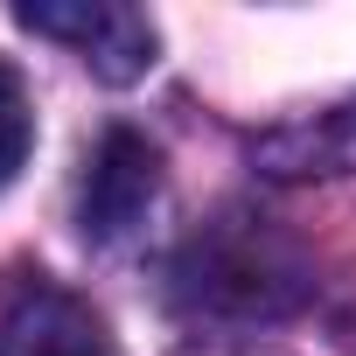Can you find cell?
I'll list each match as a JSON object with an SVG mask.
<instances>
[{
    "label": "cell",
    "mask_w": 356,
    "mask_h": 356,
    "mask_svg": "<svg viewBox=\"0 0 356 356\" xmlns=\"http://www.w3.org/2000/svg\"><path fill=\"white\" fill-rule=\"evenodd\" d=\"M252 168L273 175V182H335V175H356V98H335L307 119L266 126L252 140Z\"/></svg>",
    "instance_id": "5"
},
{
    "label": "cell",
    "mask_w": 356,
    "mask_h": 356,
    "mask_svg": "<svg viewBox=\"0 0 356 356\" xmlns=\"http://www.w3.org/2000/svg\"><path fill=\"white\" fill-rule=\"evenodd\" d=\"M0 356H112V328L49 273H15L0 286Z\"/></svg>",
    "instance_id": "4"
},
{
    "label": "cell",
    "mask_w": 356,
    "mask_h": 356,
    "mask_svg": "<svg viewBox=\"0 0 356 356\" xmlns=\"http://www.w3.org/2000/svg\"><path fill=\"white\" fill-rule=\"evenodd\" d=\"M161 147L133 126H105V140L84 161V189H77V231L91 245H126L147 231V217L161 210Z\"/></svg>",
    "instance_id": "2"
},
{
    "label": "cell",
    "mask_w": 356,
    "mask_h": 356,
    "mask_svg": "<svg viewBox=\"0 0 356 356\" xmlns=\"http://www.w3.org/2000/svg\"><path fill=\"white\" fill-rule=\"evenodd\" d=\"M29 147H35V112H29V84H22V70L0 56V189L22 175V161H29Z\"/></svg>",
    "instance_id": "6"
},
{
    "label": "cell",
    "mask_w": 356,
    "mask_h": 356,
    "mask_svg": "<svg viewBox=\"0 0 356 356\" xmlns=\"http://www.w3.org/2000/svg\"><path fill=\"white\" fill-rule=\"evenodd\" d=\"M189 356H280V349H259V342H203Z\"/></svg>",
    "instance_id": "8"
},
{
    "label": "cell",
    "mask_w": 356,
    "mask_h": 356,
    "mask_svg": "<svg viewBox=\"0 0 356 356\" xmlns=\"http://www.w3.org/2000/svg\"><path fill=\"white\" fill-rule=\"evenodd\" d=\"M15 22L29 35H49V42L77 49L84 70L105 77V84H133V77L154 70V22L140 8H119V0H63V8L29 0V8H15Z\"/></svg>",
    "instance_id": "3"
},
{
    "label": "cell",
    "mask_w": 356,
    "mask_h": 356,
    "mask_svg": "<svg viewBox=\"0 0 356 356\" xmlns=\"http://www.w3.org/2000/svg\"><path fill=\"white\" fill-rule=\"evenodd\" d=\"M328 328H335V342H342V349L356 356V280H349V286L335 293V307H328Z\"/></svg>",
    "instance_id": "7"
},
{
    "label": "cell",
    "mask_w": 356,
    "mask_h": 356,
    "mask_svg": "<svg viewBox=\"0 0 356 356\" xmlns=\"http://www.w3.org/2000/svg\"><path fill=\"white\" fill-rule=\"evenodd\" d=\"M168 293L196 321L252 328V321H286L314 293V266L273 217L224 210L217 224H203L182 252H175Z\"/></svg>",
    "instance_id": "1"
}]
</instances>
